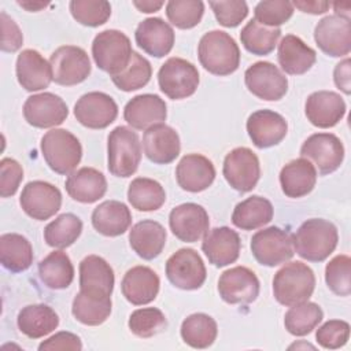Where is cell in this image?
Returning a JSON list of instances; mask_svg holds the SVG:
<instances>
[{
	"mask_svg": "<svg viewBox=\"0 0 351 351\" xmlns=\"http://www.w3.org/2000/svg\"><path fill=\"white\" fill-rule=\"evenodd\" d=\"M16 324L19 330L29 339H40L58 328L59 317L47 304H29L19 311Z\"/></svg>",
	"mask_w": 351,
	"mask_h": 351,
	"instance_id": "35",
	"label": "cell"
},
{
	"mask_svg": "<svg viewBox=\"0 0 351 351\" xmlns=\"http://www.w3.org/2000/svg\"><path fill=\"white\" fill-rule=\"evenodd\" d=\"M332 7H333V10H335V15L350 19V11H351V4H350V3L336 1V3L332 4Z\"/></svg>",
	"mask_w": 351,
	"mask_h": 351,
	"instance_id": "59",
	"label": "cell"
},
{
	"mask_svg": "<svg viewBox=\"0 0 351 351\" xmlns=\"http://www.w3.org/2000/svg\"><path fill=\"white\" fill-rule=\"evenodd\" d=\"M273 213V206L266 197L254 195L236 204L232 213V222L241 230H254L269 223Z\"/></svg>",
	"mask_w": 351,
	"mask_h": 351,
	"instance_id": "36",
	"label": "cell"
},
{
	"mask_svg": "<svg viewBox=\"0 0 351 351\" xmlns=\"http://www.w3.org/2000/svg\"><path fill=\"white\" fill-rule=\"evenodd\" d=\"M197 55L200 64L214 75H229L240 64L239 45L223 30L207 32L199 41Z\"/></svg>",
	"mask_w": 351,
	"mask_h": 351,
	"instance_id": "2",
	"label": "cell"
},
{
	"mask_svg": "<svg viewBox=\"0 0 351 351\" xmlns=\"http://www.w3.org/2000/svg\"><path fill=\"white\" fill-rule=\"evenodd\" d=\"M206 276L204 262L192 248H180L166 262V277L176 288L199 289L204 284Z\"/></svg>",
	"mask_w": 351,
	"mask_h": 351,
	"instance_id": "10",
	"label": "cell"
},
{
	"mask_svg": "<svg viewBox=\"0 0 351 351\" xmlns=\"http://www.w3.org/2000/svg\"><path fill=\"white\" fill-rule=\"evenodd\" d=\"M114 270L99 255H88L80 263V291L100 299L111 298L114 289Z\"/></svg>",
	"mask_w": 351,
	"mask_h": 351,
	"instance_id": "20",
	"label": "cell"
},
{
	"mask_svg": "<svg viewBox=\"0 0 351 351\" xmlns=\"http://www.w3.org/2000/svg\"><path fill=\"white\" fill-rule=\"evenodd\" d=\"M82 232V221L71 214L64 213L51 221L44 229V240L49 247L67 248L77 241Z\"/></svg>",
	"mask_w": 351,
	"mask_h": 351,
	"instance_id": "42",
	"label": "cell"
},
{
	"mask_svg": "<svg viewBox=\"0 0 351 351\" xmlns=\"http://www.w3.org/2000/svg\"><path fill=\"white\" fill-rule=\"evenodd\" d=\"M117 115L118 106L115 100L104 92H88L74 106V117L89 129H104L115 121Z\"/></svg>",
	"mask_w": 351,
	"mask_h": 351,
	"instance_id": "17",
	"label": "cell"
},
{
	"mask_svg": "<svg viewBox=\"0 0 351 351\" xmlns=\"http://www.w3.org/2000/svg\"><path fill=\"white\" fill-rule=\"evenodd\" d=\"M218 292L228 304H248L259 295V280L256 274L245 266L230 267L221 274Z\"/></svg>",
	"mask_w": 351,
	"mask_h": 351,
	"instance_id": "15",
	"label": "cell"
},
{
	"mask_svg": "<svg viewBox=\"0 0 351 351\" xmlns=\"http://www.w3.org/2000/svg\"><path fill=\"white\" fill-rule=\"evenodd\" d=\"M318 48L333 58H341L351 51V22L337 15L324 16L314 29Z\"/></svg>",
	"mask_w": 351,
	"mask_h": 351,
	"instance_id": "18",
	"label": "cell"
},
{
	"mask_svg": "<svg viewBox=\"0 0 351 351\" xmlns=\"http://www.w3.org/2000/svg\"><path fill=\"white\" fill-rule=\"evenodd\" d=\"M132 223V213L118 200H106L95 207L92 225L103 236L117 237L123 234Z\"/></svg>",
	"mask_w": 351,
	"mask_h": 351,
	"instance_id": "34",
	"label": "cell"
},
{
	"mask_svg": "<svg viewBox=\"0 0 351 351\" xmlns=\"http://www.w3.org/2000/svg\"><path fill=\"white\" fill-rule=\"evenodd\" d=\"M151 75V63L138 52L133 51L129 64L119 74L112 75L111 80L118 89L123 92H132L145 86L149 82Z\"/></svg>",
	"mask_w": 351,
	"mask_h": 351,
	"instance_id": "45",
	"label": "cell"
},
{
	"mask_svg": "<svg viewBox=\"0 0 351 351\" xmlns=\"http://www.w3.org/2000/svg\"><path fill=\"white\" fill-rule=\"evenodd\" d=\"M40 351L47 350H82L81 339L71 332H58L38 346Z\"/></svg>",
	"mask_w": 351,
	"mask_h": 351,
	"instance_id": "55",
	"label": "cell"
},
{
	"mask_svg": "<svg viewBox=\"0 0 351 351\" xmlns=\"http://www.w3.org/2000/svg\"><path fill=\"white\" fill-rule=\"evenodd\" d=\"M293 14V5L285 0L259 1L254 10V19L263 26L278 27L285 23Z\"/></svg>",
	"mask_w": 351,
	"mask_h": 351,
	"instance_id": "50",
	"label": "cell"
},
{
	"mask_svg": "<svg viewBox=\"0 0 351 351\" xmlns=\"http://www.w3.org/2000/svg\"><path fill=\"white\" fill-rule=\"evenodd\" d=\"M38 274L48 288L64 289L73 282L74 266L66 252L52 251L38 263Z\"/></svg>",
	"mask_w": 351,
	"mask_h": 351,
	"instance_id": "38",
	"label": "cell"
},
{
	"mask_svg": "<svg viewBox=\"0 0 351 351\" xmlns=\"http://www.w3.org/2000/svg\"><path fill=\"white\" fill-rule=\"evenodd\" d=\"M0 22H1V51L16 52L23 43V36L19 26L4 11H1L0 14Z\"/></svg>",
	"mask_w": 351,
	"mask_h": 351,
	"instance_id": "54",
	"label": "cell"
},
{
	"mask_svg": "<svg viewBox=\"0 0 351 351\" xmlns=\"http://www.w3.org/2000/svg\"><path fill=\"white\" fill-rule=\"evenodd\" d=\"M41 154L49 169L58 174H71L82 158L80 140L66 129H51L41 137Z\"/></svg>",
	"mask_w": 351,
	"mask_h": 351,
	"instance_id": "4",
	"label": "cell"
},
{
	"mask_svg": "<svg viewBox=\"0 0 351 351\" xmlns=\"http://www.w3.org/2000/svg\"><path fill=\"white\" fill-rule=\"evenodd\" d=\"M333 80L336 86L343 90L346 95L351 92V78H350V59L346 58L340 63L335 66L333 70Z\"/></svg>",
	"mask_w": 351,
	"mask_h": 351,
	"instance_id": "56",
	"label": "cell"
},
{
	"mask_svg": "<svg viewBox=\"0 0 351 351\" xmlns=\"http://www.w3.org/2000/svg\"><path fill=\"white\" fill-rule=\"evenodd\" d=\"M280 37V27L263 26L255 19H251L240 32V40L244 48L258 56L269 55L276 48Z\"/></svg>",
	"mask_w": 351,
	"mask_h": 351,
	"instance_id": "41",
	"label": "cell"
},
{
	"mask_svg": "<svg viewBox=\"0 0 351 351\" xmlns=\"http://www.w3.org/2000/svg\"><path fill=\"white\" fill-rule=\"evenodd\" d=\"M317 182V169L306 158L287 163L280 171V185L285 196L298 199L308 195Z\"/></svg>",
	"mask_w": 351,
	"mask_h": 351,
	"instance_id": "31",
	"label": "cell"
},
{
	"mask_svg": "<svg viewBox=\"0 0 351 351\" xmlns=\"http://www.w3.org/2000/svg\"><path fill=\"white\" fill-rule=\"evenodd\" d=\"M251 252L258 263L274 267L288 262L293 254L292 236L277 226L258 230L251 239Z\"/></svg>",
	"mask_w": 351,
	"mask_h": 351,
	"instance_id": "8",
	"label": "cell"
},
{
	"mask_svg": "<svg viewBox=\"0 0 351 351\" xmlns=\"http://www.w3.org/2000/svg\"><path fill=\"white\" fill-rule=\"evenodd\" d=\"M217 21L225 27L239 26L248 14V5L243 0H228V1H210Z\"/></svg>",
	"mask_w": 351,
	"mask_h": 351,
	"instance_id": "52",
	"label": "cell"
},
{
	"mask_svg": "<svg viewBox=\"0 0 351 351\" xmlns=\"http://www.w3.org/2000/svg\"><path fill=\"white\" fill-rule=\"evenodd\" d=\"M337 241V228L322 218L304 221L292 237L293 250L308 262L325 261L335 251Z\"/></svg>",
	"mask_w": 351,
	"mask_h": 351,
	"instance_id": "1",
	"label": "cell"
},
{
	"mask_svg": "<svg viewBox=\"0 0 351 351\" xmlns=\"http://www.w3.org/2000/svg\"><path fill=\"white\" fill-rule=\"evenodd\" d=\"M344 99L332 90H318L311 93L304 103V112L311 125L328 129L337 125L346 115Z\"/></svg>",
	"mask_w": 351,
	"mask_h": 351,
	"instance_id": "21",
	"label": "cell"
},
{
	"mask_svg": "<svg viewBox=\"0 0 351 351\" xmlns=\"http://www.w3.org/2000/svg\"><path fill=\"white\" fill-rule=\"evenodd\" d=\"M350 337V325L343 319H329L315 332L317 343L326 350L343 347Z\"/></svg>",
	"mask_w": 351,
	"mask_h": 351,
	"instance_id": "51",
	"label": "cell"
},
{
	"mask_svg": "<svg viewBox=\"0 0 351 351\" xmlns=\"http://www.w3.org/2000/svg\"><path fill=\"white\" fill-rule=\"evenodd\" d=\"M69 8L78 23L90 27L106 23L111 15V5L104 0H73Z\"/></svg>",
	"mask_w": 351,
	"mask_h": 351,
	"instance_id": "48",
	"label": "cell"
},
{
	"mask_svg": "<svg viewBox=\"0 0 351 351\" xmlns=\"http://www.w3.org/2000/svg\"><path fill=\"white\" fill-rule=\"evenodd\" d=\"M166 117L167 106L165 100L152 93L132 97L123 108L125 121L137 130H147L154 125L163 123Z\"/></svg>",
	"mask_w": 351,
	"mask_h": 351,
	"instance_id": "23",
	"label": "cell"
},
{
	"mask_svg": "<svg viewBox=\"0 0 351 351\" xmlns=\"http://www.w3.org/2000/svg\"><path fill=\"white\" fill-rule=\"evenodd\" d=\"M277 59L287 74L300 75L314 66L317 53L298 36L287 34L278 44Z\"/></svg>",
	"mask_w": 351,
	"mask_h": 351,
	"instance_id": "32",
	"label": "cell"
},
{
	"mask_svg": "<svg viewBox=\"0 0 351 351\" xmlns=\"http://www.w3.org/2000/svg\"><path fill=\"white\" fill-rule=\"evenodd\" d=\"M143 148L145 156L151 162L156 165H167L180 155V136L173 128L165 123H158L144 132Z\"/></svg>",
	"mask_w": 351,
	"mask_h": 351,
	"instance_id": "25",
	"label": "cell"
},
{
	"mask_svg": "<svg viewBox=\"0 0 351 351\" xmlns=\"http://www.w3.org/2000/svg\"><path fill=\"white\" fill-rule=\"evenodd\" d=\"M130 332L141 339H149L167 326L166 315L156 307H143L134 310L128 321Z\"/></svg>",
	"mask_w": 351,
	"mask_h": 351,
	"instance_id": "46",
	"label": "cell"
},
{
	"mask_svg": "<svg viewBox=\"0 0 351 351\" xmlns=\"http://www.w3.org/2000/svg\"><path fill=\"white\" fill-rule=\"evenodd\" d=\"M1 265L12 271L27 270L33 263V247L30 241L18 233H4L0 236Z\"/></svg>",
	"mask_w": 351,
	"mask_h": 351,
	"instance_id": "37",
	"label": "cell"
},
{
	"mask_svg": "<svg viewBox=\"0 0 351 351\" xmlns=\"http://www.w3.org/2000/svg\"><path fill=\"white\" fill-rule=\"evenodd\" d=\"M226 182L236 191L244 193L252 191L261 177L259 159L247 147H237L226 154L222 167Z\"/></svg>",
	"mask_w": 351,
	"mask_h": 351,
	"instance_id": "11",
	"label": "cell"
},
{
	"mask_svg": "<svg viewBox=\"0 0 351 351\" xmlns=\"http://www.w3.org/2000/svg\"><path fill=\"white\" fill-rule=\"evenodd\" d=\"M241 241L236 230L228 226L214 228L204 234L202 250L208 262L217 267L228 266L237 261Z\"/></svg>",
	"mask_w": 351,
	"mask_h": 351,
	"instance_id": "24",
	"label": "cell"
},
{
	"mask_svg": "<svg viewBox=\"0 0 351 351\" xmlns=\"http://www.w3.org/2000/svg\"><path fill=\"white\" fill-rule=\"evenodd\" d=\"M132 44L121 30H103L93 38L92 56L96 66L110 77L119 74L130 62Z\"/></svg>",
	"mask_w": 351,
	"mask_h": 351,
	"instance_id": "6",
	"label": "cell"
},
{
	"mask_svg": "<svg viewBox=\"0 0 351 351\" xmlns=\"http://www.w3.org/2000/svg\"><path fill=\"white\" fill-rule=\"evenodd\" d=\"M314 288V271L299 261L284 265L273 278V295L276 300L288 307L307 302Z\"/></svg>",
	"mask_w": 351,
	"mask_h": 351,
	"instance_id": "3",
	"label": "cell"
},
{
	"mask_svg": "<svg viewBox=\"0 0 351 351\" xmlns=\"http://www.w3.org/2000/svg\"><path fill=\"white\" fill-rule=\"evenodd\" d=\"M180 333L184 343L192 348H207L215 341L218 326L208 314L195 313L182 321Z\"/></svg>",
	"mask_w": 351,
	"mask_h": 351,
	"instance_id": "39",
	"label": "cell"
},
{
	"mask_svg": "<svg viewBox=\"0 0 351 351\" xmlns=\"http://www.w3.org/2000/svg\"><path fill=\"white\" fill-rule=\"evenodd\" d=\"M204 3L200 0H170L166 4L167 19L178 29H192L200 23Z\"/></svg>",
	"mask_w": 351,
	"mask_h": 351,
	"instance_id": "47",
	"label": "cell"
},
{
	"mask_svg": "<svg viewBox=\"0 0 351 351\" xmlns=\"http://www.w3.org/2000/svg\"><path fill=\"white\" fill-rule=\"evenodd\" d=\"M52 78L63 86H73L85 81L90 74L88 53L75 45H63L55 49L49 58Z\"/></svg>",
	"mask_w": 351,
	"mask_h": 351,
	"instance_id": "9",
	"label": "cell"
},
{
	"mask_svg": "<svg viewBox=\"0 0 351 351\" xmlns=\"http://www.w3.org/2000/svg\"><path fill=\"white\" fill-rule=\"evenodd\" d=\"M134 38L145 53L162 58L173 49L174 30L162 18H147L137 25Z\"/></svg>",
	"mask_w": 351,
	"mask_h": 351,
	"instance_id": "28",
	"label": "cell"
},
{
	"mask_svg": "<svg viewBox=\"0 0 351 351\" xmlns=\"http://www.w3.org/2000/svg\"><path fill=\"white\" fill-rule=\"evenodd\" d=\"M293 7L299 8L303 12H308L313 15H318V14H324L328 11V8L330 7V3L328 1H317V0H311V1H293L292 3Z\"/></svg>",
	"mask_w": 351,
	"mask_h": 351,
	"instance_id": "57",
	"label": "cell"
},
{
	"mask_svg": "<svg viewBox=\"0 0 351 351\" xmlns=\"http://www.w3.org/2000/svg\"><path fill=\"white\" fill-rule=\"evenodd\" d=\"M128 200L132 207L138 211H155L165 204L166 192L158 181L137 177L129 184Z\"/></svg>",
	"mask_w": 351,
	"mask_h": 351,
	"instance_id": "40",
	"label": "cell"
},
{
	"mask_svg": "<svg viewBox=\"0 0 351 351\" xmlns=\"http://www.w3.org/2000/svg\"><path fill=\"white\" fill-rule=\"evenodd\" d=\"M22 178V166L12 158H3L0 162V196L10 197L15 195Z\"/></svg>",
	"mask_w": 351,
	"mask_h": 351,
	"instance_id": "53",
	"label": "cell"
},
{
	"mask_svg": "<svg viewBox=\"0 0 351 351\" xmlns=\"http://www.w3.org/2000/svg\"><path fill=\"white\" fill-rule=\"evenodd\" d=\"M69 115L67 104L55 93L43 92L32 95L23 104L25 121L40 129L53 128L66 121Z\"/></svg>",
	"mask_w": 351,
	"mask_h": 351,
	"instance_id": "16",
	"label": "cell"
},
{
	"mask_svg": "<svg viewBox=\"0 0 351 351\" xmlns=\"http://www.w3.org/2000/svg\"><path fill=\"white\" fill-rule=\"evenodd\" d=\"M176 178L181 189L192 193L202 192L213 184L215 167L208 158L200 154H188L178 162Z\"/></svg>",
	"mask_w": 351,
	"mask_h": 351,
	"instance_id": "27",
	"label": "cell"
},
{
	"mask_svg": "<svg viewBox=\"0 0 351 351\" xmlns=\"http://www.w3.org/2000/svg\"><path fill=\"white\" fill-rule=\"evenodd\" d=\"M163 4H165L163 1H152V0H143V1L134 0V1H133V5H134L138 11L145 12V14L159 11V10L163 7Z\"/></svg>",
	"mask_w": 351,
	"mask_h": 351,
	"instance_id": "58",
	"label": "cell"
},
{
	"mask_svg": "<svg viewBox=\"0 0 351 351\" xmlns=\"http://www.w3.org/2000/svg\"><path fill=\"white\" fill-rule=\"evenodd\" d=\"M159 287L160 280L158 274L148 266H134L129 269L121 281L122 295L134 306L154 302L158 296Z\"/></svg>",
	"mask_w": 351,
	"mask_h": 351,
	"instance_id": "26",
	"label": "cell"
},
{
	"mask_svg": "<svg viewBox=\"0 0 351 351\" xmlns=\"http://www.w3.org/2000/svg\"><path fill=\"white\" fill-rule=\"evenodd\" d=\"M166 236V230L159 222L143 219L132 226L129 232V244L140 258L151 261L163 251Z\"/></svg>",
	"mask_w": 351,
	"mask_h": 351,
	"instance_id": "33",
	"label": "cell"
},
{
	"mask_svg": "<svg viewBox=\"0 0 351 351\" xmlns=\"http://www.w3.org/2000/svg\"><path fill=\"white\" fill-rule=\"evenodd\" d=\"M19 204L30 218L45 221L59 211L62 193L49 182L30 181L22 189Z\"/></svg>",
	"mask_w": 351,
	"mask_h": 351,
	"instance_id": "14",
	"label": "cell"
},
{
	"mask_svg": "<svg viewBox=\"0 0 351 351\" xmlns=\"http://www.w3.org/2000/svg\"><path fill=\"white\" fill-rule=\"evenodd\" d=\"M247 132L254 145L270 148L282 141L288 132L285 118L271 110H258L247 119Z\"/></svg>",
	"mask_w": 351,
	"mask_h": 351,
	"instance_id": "22",
	"label": "cell"
},
{
	"mask_svg": "<svg viewBox=\"0 0 351 351\" xmlns=\"http://www.w3.org/2000/svg\"><path fill=\"white\" fill-rule=\"evenodd\" d=\"M244 82L254 96L266 101H277L288 90V78L270 62L251 64L244 73Z\"/></svg>",
	"mask_w": 351,
	"mask_h": 351,
	"instance_id": "13",
	"label": "cell"
},
{
	"mask_svg": "<svg viewBox=\"0 0 351 351\" xmlns=\"http://www.w3.org/2000/svg\"><path fill=\"white\" fill-rule=\"evenodd\" d=\"M199 81L196 66L182 58L167 59L158 71L159 88L171 100L192 96L199 86Z\"/></svg>",
	"mask_w": 351,
	"mask_h": 351,
	"instance_id": "7",
	"label": "cell"
},
{
	"mask_svg": "<svg viewBox=\"0 0 351 351\" xmlns=\"http://www.w3.org/2000/svg\"><path fill=\"white\" fill-rule=\"evenodd\" d=\"M108 170L115 177H130L136 173L141 160V144L134 130L128 126H117L107 138Z\"/></svg>",
	"mask_w": 351,
	"mask_h": 351,
	"instance_id": "5",
	"label": "cell"
},
{
	"mask_svg": "<svg viewBox=\"0 0 351 351\" xmlns=\"http://www.w3.org/2000/svg\"><path fill=\"white\" fill-rule=\"evenodd\" d=\"M64 188L73 200L89 204L106 195L107 180L97 169L81 167L67 177Z\"/></svg>",
	"mask_w": 351,
	"mask_h": 351,
	"instance_id": "30",
	"label": "cell"
},
{
	"mask_svg": "<svg viewBox=\"0 0 351 351\" xmlns=\"http://www.w3.org/2000/svg\"><path fill=\"white\" fill-rule=\"evenodd\" d=\"M300 155L314 163L318 173L325 176L336 171L341 166L344 147L341 140L333 133H314L302 144Z\"/></svg>",
	"mask_w": 351,
	"mask_h": 351,
	"instance_id": "12",
	"label": "cell"
},
{
	"mask_svg": "<svg viewBox=\"0 0 351 351\" xmlns=\"http://www.w3.org/2000/svg\"><path fill=\"white\" fill-rule=\"evenodd\" d=\"M322 318H324V313L321 307L317 303L307 300V302L291 306V308L285 313L284 325L291 335L306 336L318 326Z\"/></svg>",
	"mask_w": 351,
	"mask_h": 351,
	"instance_id": "44",
	"label": "cell"
},
{
	"mask_svg": "<svg viewBox=\"0 0 351 351\" xmlns=\"http://www.w3.org/2000/svg\"><path fill=\"white\" fill-rule=\"evenodd\" d=\"M111 307V298H93L80 291L73 300L71 313L78 322L88 326H97L110 317Z\"/></svg>",
	"mask_w": 351,
	"mask_h": 351,
	"instance_id": "43",
	"label": "cell"
},
{
	"mask_svg": "<svg viewBox=\"0 0 351 351\" xmlns=\"http://www.w3.org/2000/svg\"><path fill=\"white\" fill-rule=\"evenodd\" d=\"M18 4L23 8H26L27 11H40L41 8H45L48 5V3H43V1H18Z\"/></svg>",
	"mask_w": 351,
	"mask_h": 351,
	"instance_id": "60",
	"label": "cell"
},
{
	"mask_svg": "<svg viewBox=\"0 0 351 351\" xmlns=\"http://www.w3.org/2000/svg\"><path fill=\"white\" fill-rule=\"evenodd\" d=\"M169 225L178 240L195 243L207 233L210 221L203 206L196 203H182L170 211Z\"/></svg>",
	"mask_w": 351,
	"mask_h": 351,
	"instance_id": "19",
	"label": "cell"
},
{
	"mask_svg": "<svg viewBox=\"0 0 351 351\" xmlns=\"http://www.w3.org/2000/svg\"><path fill=\"white\" fill-rule=\"evenodd\" d=\"M15 71L19 85L29 92L45 89L53 80L51 64L36 49H23L18 55Z\"/></svg>",
	"mask_w": 351,
	"mask_h": 351,
	"instance_id": "29",
	"label": "cell"
},
{
	"mask_svg": "<svg viewBox=\"0 0 351 351\" xmlns=\"http://www.w3.org/2000/svg\"><path fill=\"white\" fill-rule=\"evenodd\" d=\"M325 282L339 296L351 293V259L348 255H336L326 263Z\"/></svg>",
	"mask_w": 351,
	"mask_h": 351,
	"instance_id": "49",
	"label": "cell"
}]
</instances>
